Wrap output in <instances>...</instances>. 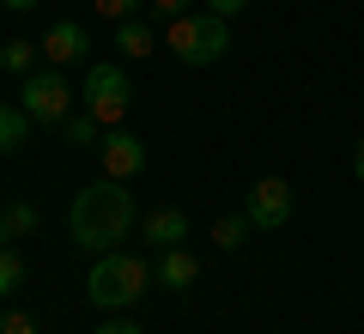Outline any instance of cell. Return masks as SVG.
I'll list each match as a JSON object with an SVG mask.
<instances>
[{"label": "cell", "instance_id": "e0dca14e", "mask_svg": "<svg viewBox=\"0 0 364 334\" xmlns=\"http://www.w3.org/2000/svg\"><path fill=\"white\" fill-rule=\"evenodd\" d=\"M18 286H25V256H18L13 244H0V298L18 292Z\"/></svg>", "mask_w": 364, "mask_h": 334}, {"label": "cell", "instance_id": "5b68a950", "mask_svg": "<svg viewBox=\"0 0 364 334\" xmlns=\"http://www.w3.org/2000/svg\"><path fill=\"white\" fill-rule=\"evenodd\" d=\"M18 103L31 110V122H49V128H61V122L73 116V85L61 79V67H37V73L18 85Z\"/></svg>", "mask_w": 364, "mask_h": 334}, {"label": "cell", "instance_id": "4fadbf2b", "mask_svg": "<svg viewBox=\"0 0 364 334\" xmlns=\"http://www.w3.org/2000/svg\"><path fill=\"white\" fill-rule=\"evenodd\" d=\"M37 225H43V219H37V207H31V201H6V207H0V244L31 237Z\"/></svg>", "mask_w": 364, "mask_h": 334}, {"label": "cell", "instance_id": "ac0fdd59", "mask_svg": "<svg viewBox=\"0 0 364 334\" xmlns=\"http://www.w3.org/2000/svg\"><path fill=\"white\" fill-rule=\"evenodd\" d=\"M97 6V19H109V25H122V19H140L146 0H91Z\"/></svg>", "mask_w": 364, "mask_h": 334}, {"label": "cell", "instance_id": "2e32d148", "mask_svg": "<svg viewBox=\"0 0 364 334\" xmlns=\"http://www.w3.org/2000/svg\"><path fill=\"white\" fill-rule=\"evenodd\" d=\"M61 134H67V146H97L104 140V122L91 116V110H73V116L61 122Z\"/></svg>", "mask_w": 364, "mask_h": 334}, {"label": "cell", "instance_id": "9a60e30c", "mask_svg": "<svg viewBox=\"0 0 364 334\" xmlns=\"http://www.w3.org/2000/svg\"><path fill=\"white\" fill-rule=\"evenodd\" d=\"M249 231H255V225H249V213H231V219H213V244H219L225 256H231V249H243V244H249Z\"/></svg>", "mask_w": 364, "mask_h": 334}, {"label": "cell", "instance_id": "cb8c5ba5", "mask_svg": "<svg viewBox=\"0 0 364 334\" xmlns=\"http://www.w3.org/2000/svg\"><path fill=\"white\" fill-rule=\"evenodd\" d=\"M6 13H31V6H43V0H0Z\"/></svg>", "mask_w": 364, "mask_h": 334}, {"label": "cell", "instance_id": "9c48e42d", "mask_svg": "<svg viewBox=\"0 0 364 334\" xmlns=\"http://www.w3.org/2000/svg\"><path fill=\"white\" fill-rule=\"evenodd\" d=\"M152 280L164 286V292H188V286L200 280V261H195V249H188V244H176V249H158V268H152Z\"/></svg>", "mask_w": 364, "mask_h": 334}, {"label": "cell", "instance_id": "6da1fadb", "mask_svg": "<svg viewBox=\"0 0 364 334\" xmlns=\"http://www.w3.org/2000/svg\"><path fill=\"white\" fill-rule=\"evenodd\" d=\"M134 225H140V207H134L128 182H116V177H97L91 189L73 194V207H67V231H73V244L91 249V256L116 249Z\"/></svg>", "mask_w": 364, "mask_h": 334}, {"label": "cell", "instance_id": "8992f818", "mask_svg": "<svg viewBox=\"0 0 364 334\" xmlns=\"http://www.w3.org/2000/svg\"><path fill=\"white\" fill-rule=\"evenodd\" d=\"M243 213H249L255 231H286V225H291V182L286 177H255Z\"/></svg>", "mask_w": 364, "mask_h": 334}, {"label": "cell", "instance_id": "277c9868", "mask_svg": "<svg viewBox=\"0 0 364 334\" xmlns=\"http://www.w3.org/2000/svg\"><path fill=\"white\" fill-rule=\"evenodd\" d=\"M128 98H134V85H128V67L122 61H91L85 67V110L104 122V128H122Z\"/></svg>", "mask_w": 364, "mask_h": 334}, {"label": "cell", "instance_id": "7402d4cb", "mask_svg": "<svg viewBox=\"0 0 364 334\" xmlns=\"http://www.w3.org/2000/svg\"><path fill=\"white\" fill-rule=\"evenodd\" d=\"M243 6H249V0H207V13H219V19H237Z\"/></svg>", "mask_w": 364, "mask_h": 334}, {"label": "cell", "instance_id": "603a6c76", "mask_svg": "<svg viewBox=\"0 0 364 334\" xmlns=\"http://www.w3.org/2000/svg\"><path fill=\"white\" fill-rule=\"evenodd\" d=\"M352 177H358V182H364V140H358V146H352Z\"/></svg>", "mask_w": 364, "mask_h": 334}, {"label": "cell", "instance_id": "3957f363", "mask_svg": "<svg viewBox=\"0 0 364 334\" xmlns=\"http://www.w3.org/2000/svg\"><path fill=\"white\" fill-rule=\"evenodd\" d=\"M164 49L176 55L182 67H213L231 55V25L219 13H182L164 25Z\"/></svg>", "mask_w": 364, "mask_h": 334}, {"label": "cell", "instance_id": "d6986e66", "mask_svg": "<svg viewBox=\"0 0 364 334\" xmlns=\"http://www.w3.org/2000/svg\"><path fill=\"white\" fill-rule=\"evenodd\" d=\"M0 334H43V328H37L31 310H6V316H0Z\"/></svg>", "mask_w": 364, "mask_h": 334}, {"label": "cell", "instance_id": "30bf717a", "mask_svg": "<svg viewBox=\"0 0 364 334\" xmlns=\"http://www.w3.org/2000/svg\"><path fill=\"white\" fill-rule=\"evenodd\" d=\"M140 231H146V244L176 249V244H188V213H182V207H152V213L140 219Z\"/></svg>", "mask_w": 364, "mask_h": 334}, {"label": "cell", "instance_id": "5bb4252c", "mask_svg": "<svg viewBox=\"0 0 364 334\" xmlns=\"http://www.w3.org/2000/svg\"><path fill=\"white\" fill-rule=\"evenodd\" d=\"M37 55H43V43H0V73H13V79H31L37 73Z\"/></svg>", "mask_w": 364, "mask_h": 334}, {"label": "cell", "instance_id": "44dd1931", "mask_svg": "<svg viewBox=\"0 0 364 334\" xmlns=\"http://www.w3.org/2000/svg\"><path fill=\"white\" fill-rule=\"evenodd\" d=\"M97 334H146V328H140L134 316H122V310H116V316H104V322H97Z\"/></svg>", "mask_w": 364, "mask_h": 334}, {"label": "cell", "instance_id": "ffe728a7", "mask_svg": "<svg viewBox=\"0 0 364 334\" xmlns=\"http://www.w3.org/2000/svg\"><path fill=\"white\" fill-rule=\"evenodd\" d=\"M146 13H152V19H164V25H170V19L195 13V0H146Z\"/></svg>", "mask_w": 364, "mask_h": 334}, {"label": "cell", "instance_id": "8fae6325", "mask_svg": "<svg viewBox=\"0 0 364 334\" xmlns=\"http://www.w3.org/2000/svg\"><path fill=\"white\" fill-rule=\"evenodd\" d=\"M109 49H116L122 61H146V55L158 49V31L146 25V19H122V25H116V37H109Z\"/></svg>", "mask_w": 364, "mask_h": 334}, {"label": "cell", "instance_id": "ba28073f", "mask_svg": "<svg viewBox=\"0 0 364 334\" xmlns=\"http://www.w3.org/2000/svg\"><path fill=\"white\" fill-rule=\"evenodd\" d=\"M85 49H91V37H85V25H73V19H55V25L43 31V61L49 67L85 61Z\"/></svg>", "mask_w": 364, "mask_h": 334}, {"label": "cell", "instance_id": "7c38bea8", "mask_svg": "<svg viewBox=\"0 0 364 334\" xmlns=\"http://www.w3.org/2000/svg\"><path fill=\"white\" fill-rule=\"evenodd\" d=\"M31 128H37V122H31L25 103H6V98H0V152H18V146L31 140Z\"/></svg>", "mask_w": 364, "mask_h": 334}, {"label": "cell", "instance_id": "7a4b0ae2", "mask_svg": "<svg viewBox=\"0 0 364 334\" xmlns=\"http://www.w3.org/2000/svg\"><path fill=\"white\" fill-rule=\"evenodd\" d=\"M146 292H152V261L128 256V249H104V256L91 261V273H85V298L104 310V316L134 310Z\"/></svg>", "mask_w": 364, "mask_h": 334}, {"label": "cell", "instance_id": "52a82bcc", "mask_svg": "<svg viewBox=\"0 0 364 334\" xmlns=\"http://www.w3.org/2000/svg\"><path fill=\"white\" fill-rule=\"evenodd\" d=\"M97 158H104V177L116 182H134L146 170V140L128 128H104V140H97Z\"/></svg>", "mask_w": 364, "mask_h": 334}]
</instances>
